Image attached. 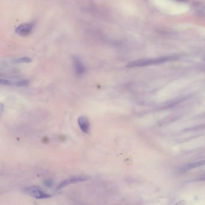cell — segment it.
<instances>
[{
  "label": "cell",
  "instance_id": "obj_10",
  "mask_svg": "<svg viewBox=\"0 0 205 205\" xmlns=\"http://www.w3.org/2000/svg\"><path fill=\"white\" fill-rule=\"evenodd\" d=\"M0 84L3 85H12V81H9L7 80H4V79H1L0 80Z\"/></svg>",
  "mask_w": 205,
  "mask_h": 205
},
{
  "label": "cell",
  "instance_id": "obj_6",
  "mask_svg": "<svg viewBox=\"0 0 205 205\" xmlns=\"http://www.w3.org/2000/svg\"><path fill=\"white\" fill-rule=\"evenodd\" d=\"M78 125L81 130L85 134H88L90 130V123L89 120L85 116H80L78 119Z\"/></svg>",
  "mask_w": 205,
  "mask_h": 205
},
{
  "label": "cell",
  "instance_id": "obj_8",
  "mask_svg": "<svg viewBox=\"0 0 205 205\" xmlns=\"http://www.w3.org/2000/svg\"><path fill=\"white\" fill-rule=\"evenodd\" d=\"M30 84V81L28 80H21L15 81H12V85L18 87H25L27 86Z\"/></svg>",
  "mask_w": 205,
  "mask_h": 205
},
{
  "label": "cell",
  "instance_id": "obj_14",
  "mask_svg": "<svg viewBox=\"0 0 205 205\" xmlns=\"http://www.w3.org/2000/svg\"><path fill=\"white\" fill-rule=\"evenodd\" d=\"M203 60H204V61L205 62V56H204V59H203Z\"/></svg>",
  "mask_w": 205,
  "mask_h": 205
},
{
  "label": "cell",
  "instance_id": "obj_9",
  "mask_svg": "<svg viewBox=\"0 0 205 205\" xmlns=\"http://www.w3.org/2000/svg\"><path fill=\"white\" fill-rule=\"evenodd\" d=\"M14 63H29L32 62V59L29 57H21L19 58H16V59L14 60L13 61Z\"/></svg>",
  "mask_w": 205,
  "mask_h": 205
},
{
  "label": "cell",
  "instance_id": "obj_2",
  "mask_svg": "<svg viewBox=\"0 0 205 205\" xmlns=\"http://www.w3.org/2000/svg\"><path fill=\"white\" fill-rule=\"evenodd\" d=\"M24 192L37 199H47L51 197V195L44 191L41 188L37 186H32L24 189Z\"/></svg>",
  "mask_w": 205,
  "mask_h": 205
},
{
  "label": "cell",
  "instance_id": "obj_1",
  "mask_svg": "<svg viewBox=\"0 0 205 205\" xmlns=\"http://www.w3.org/2000/svg\"><path fill=\"white\" fill-rule=\"evenodd\" d=\"M175 57L167 56L155 58H145V59H140L135 61L130 62L126 65L127 67H144L151 65L162 64L166 62L172 61L175 60Z\"/></svg>",
  "mask_w": 205,
  "mask_h": 205
},
{
  "label": "cell",
  "instance_id": "obj_12",
  "mask_svg": "<svg viewBox=\"0 0 205 205\" xmlns=\"http://www.w3.org/2000/svg\"><path fill=\"white\" fill-rule=\"evenodd\" d=\"M45 184L47 186H50L51 185H52V182L49 181H45Z\"/></svg>",
  "mask_w": 205,
  "mask_h": 205
},
{
  "label": "cell",
  "instance_id": "obj_11",
  "mask_svg": "<svg viewBox=\"0 0 205 205\" xmlns=\"http://www.w3.org/2000/svg\"><path fill=\"white\" fill-rule=\"evenodd\" d=\"M196 181H205V174L201 176L198 178L196 179Z\"/></svg>",
  "mask_w": 205,
  "mask_h": 205
},
{
  "label": "cell",
  "instance_id": "obj_3",
  "mask_svg": "<svg viewBox=\"0 0 205 205\" xmlns=\"http://www.w3.org/2000/svg\"><path fill=\"white\" fill-rule=\"evenodd\" d=\"M90 179V178L89 176H86V175L74 176L70 177L66 179L63 180L59 185H58L57 189H61L69 185L81 182H85L87 181H89Z\"/></svg>",
  "mask_w": 205,
  "mask_h": 205
},
{
  "label": "cell",
  "instance_id": "obj_13",
  "mask_svg": "<svg viewBox=\"0 0 205 205\" xmlns=\"http://www.w3.org/2000/svg\"><path fill=\"white\" fill-rule=\"evenodd\" d=\"M3 110H4V105L2 104H1V105H0V111H1V113H3Z\"/></svg>",
  "mask_w": 205,
  "mask_h": 205
},
{
  "label": "cell",
  "instance_id": "obj_4",
  "mask_svg": "<svg viewBox=\"0 0 205 205\" xmlns=\"http://www.w3.org/2000/svg\"><path fill=\"white\" fill-rule=\"evenodd\" d=\"M34 28V24L32 22L24 23L18 26L15 30V32L19 36L25 37L30 35Z\"/></svg>",
  "mask_w": 205,
  "mask_h": 205
},
{
  "label": "cell",
  "instance_id": "obj_5",
  "mask_svg": "<svg viewBox=\"0 0 205 205\" xmlns=\"http://www.w3.org/2000/svg\"><path fill=\"white\" fill-rule=\"evenodd\" d=\"M73 65H74V68L76 74L78 75H82L84 74L85 72V67L80 58L77 56L73 57Z\"/></svg>",
  "mask_w": 205,
  "mask_h": 205
},
{
  "label": "cell",
  "instance_id": "obj_7",
  "mask_svg": "<svg viewBox=\"0 0 205 205\" xmlns=\"http://www.w3.org/2000/svg\"><path fill=\"white\" fill-rule=\"evenodd\" d=\"M203 166H205V159L204 160H201V161H196V162H194L192 163H189L185 166H183L181 170L182 171H186L188 170H191L192 169L197 168L199 167H201Z\"/></svg>",
  "mask_w": 205,
  "mask_h": 205
}]
</instances>
